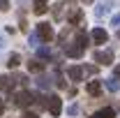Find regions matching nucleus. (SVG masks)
Wrapping results in <instances>:
<instances>
[{
	"label": "nucleus",
	"mask_w": 120,
	"mask_h": 118,
	"mask_svg": "<svg viewBox=\"0 0 120 118\" xmlns=\"http://www.w3.org/2000/svg\"><path fill=\"white\" fill-rule=\"evenodd\" d=\"M28 79L23 74H7V76H0V90L2 93H12L16 86H26Z\"/></svg>",
	"instance_id": "1"
},
{
	"label": "nucleus",
	"mask_w": 120,
	"mask_h": 118,
	"mask_svg": "<svg viewBox=\"0 0 120 118\" xmlns=\"http://www.w3.org/2000/svg\"><path fill=\"white\" fill-rule=\"evenodd\" d=\"M44 109H49V114L51 116H60V111H62V100H60L58 95H46L44 97Z\"/></svg>",
	"instance_id": "2"
},
{
	"label": "nucleus",
	"mask_w": 120,
	"mask_h": 118,
	"mask_svg": "<svg viewBox=\"0 0 120 118\" xmlns=\"http://www.w3.org/2000/svg\"><path fill=\"white\" fill-rule=\"evenodd\" d=\"M14 104L21 106V109H26V106H30V104H35V95H32L30 90H21V93L14 95Z\"/></svg>",
	"instance_id": "3"
},
{
	"label": "nucleus",
	"mask_w": 120,
	"mask_h": 118,
	"mask_svg": "<svg viewBox=\"0 0 120 118\" xmlns=\"http://www.w3.org/2000/svg\"><path fill=\"white\" fill-rule=\"evenodd\" d=\"M37 37H39L44 44H49V42L53 39V28H51L49 23H39V26H37Z\"/></svg>",
	"instance_id": "4"
},
{
	"label": "nucleus",
	"mask_w": 120,
	"mask_h": 118,
	"mask_svg": "<svg viewBox=\"0 0 120 118\" xmlns=\"http://www.w3.org/2000/svg\"><path fill=\"white\" fill-rule=\"evenodd\" d=\"M95 63L99 65H111L113 63V51L106 49V51H95Z\"/></svg>",
	"instance_id": "5"
},
{
	"label": "nucleus",
	"mask_w": 120,
	"mask_h": 118,
	"mask_svg": "<svg viewBox=\"0 0 120 118\" xmlns=\"http://www.w3.org/2000/svg\"><path fill=\"white\" fill-rule=\"evenodd\" d=\"M90 39H92L95 44H106V42H109V35H106L104 28H95L90 32Z\"/></svg>",
	"instance_id": "6"
},
{
	"label": "nucleus",
	"mask_w": 120,
	"mask_h": 118,
	"mask_svg": "<svg viewBox=\"0 0 120 118\" xmlns=\"http://www.w3.org/2000/svg\"><path fill=\"white\" fill-rule=\"evenodd\" d=\"M65 53H67L69 58H81V56L86 53V49H83L81 44H76V42H72L69 46H65Z\"/></svg>",
	"instance_id": "7"
},
{
	"label": "nucleus",
	"mask_w": 120,
	"mask_h": 118,
	"mask_svg": "<svg viewBox=\"0 0 120 118\" xmlns=\"http://www.w3.org/2000/svg\"><path fill=\"white\" fill-rule=\"evenodd\" d=\"M109 12H111V0H102V2L97 5V9H95V16L102 19V16H106Z\"/></svg>",
	"instance_id": "8"
},
{
	"label": "nucleus",
	"mask_w": 120,
	"mask_h": 118,
	"mask_svg": "<svg viewBox=\"0 0 120 118\" xmlns=\"http://www.w3.org/2000/svg\"><path fill=\"white\" fill-rule=\"evenodd\" d=\"M67 76H69L72 81H81V79H83V67H79V65L67 67Z\"/></svg>",
	"instance_id": "9"
},
{
	"label": "nucleus",
	"mask_w": 120,
	"mask_h": 118,
	"mask_svg": "<svg viewBox=\"0 0 120 118\" xmlns=\"http://www.w3.org/2000/svg\"><path fill=\"white\" fill-rule=\"evenodd\" d=\"M28 70H30V72H35V74H42V72H44V63H42V58L30 60V63H28Z\"/></svg>",
	"instance_id": "10"
},
{
	"label": "nucleus",
	"mask_w": 120,
	"mask_h": 118,
	"mask_svg": "<svg viewBox=\"0 0 120 118\" xmlns=\"http://www.w3.org/2000/svg\"><path fill=\"white\" fill-rule=\"evenodd\" d=\"M86 90H88V95H92V97H97V95L102 93V83H99V81H88V86H86Z\"/></svg>",
	"instance_id": "11"
},
{
	"label": "nucleus",
	"mask_w": 120,
	"mask_h": 118,
	"mask_svg": "<svg viewBox=\"0 0 120 118\" xmlns=\"http://www.w3.org/2000/svg\"><path fill=\"white\" fill-rule=\"evenodd\" d=\"M90 118H116V111H113L111 106H106V109H99V111H95Z\"/></svg>",
	"instance_id": "12"
},
{
	"label": "nucleus",
	"mask_w": 120,
	"mask_h": 118,
	"mask_svg": "<svg viewBox=\"0 0 120 118\" xmlns=\"http://www.w3.org/2000/svg\"><path fill=\"white\" fill-rule=\"evenodd\" d=\"M51 83H53L51 76H46V74H39V76H37V88L46 90V88H51Z\"/></svg>",
	"instance_id": "13"
},
{
	"label": "nucleus",
	"mask_w": 120,
	"mask_h": 118,
	"mask_svg": "<svg viewBox=\"0 0 120 118\" xmlns=\"http://www.w3.org/2000/svg\"><path fill=\"white\" fill-rule=\"evenodd\" d=\"M81 21H83V12H81V9H74V12L69 14V26H79Z\"/></svg>",
	"instance_id": "14"
},
{
	"label": "nucleus",
	"mask_w": 120,
	"mask_h": 118,
	"mask_svg": "<svg viewBox=\"0 0 120 118\" xmlns=\"http://www.w3.org/2000/svg\"><path fill=\"white\" fill-rule=\"evenodd\" d=\"M106 88L111 90V93H118V90H120V83H118V79H116V76L106 79Z\"/></svg>",
	"instance_id": "15"
},
{
	"label": "nucleus",
	"mask_w": 120,
	"mask_h": 118,
	"mask_svg": "<svg viewBox=\"0 0 120 118\" xmlns=\"http://www.w3.org/2000/svg\"><path fill=\"white\" fill-rule=\"evenodd\" d=\"M37 58H53L49 46H37Z\"/></svg>",
	"instance_id": "16"
},
{
	"label": "nucleus",
	"mask_w": 120,
	"mask_h": 118,
	"mask_svg": "<svg viewBox=\"0 0 120 118\" xmlns=\"http://www.w3.org/2000/svg\"><path fill=\"white\" fill-rule=\"evenodd\" d=\"M32 9H35V14H44L46 9H49L46 7V0H35V7Z\"/></svg>",
	"instance_id": "17"
},
{
	"label": "nucleus",
	"mask_w": 120,
	"mask_h": 118,
	"mask_svg": "<svg viewBox=\"0 0 120 118\" xmlns=\"http://www.w3.org/2000/svg\"><path fill=\"white\" fill-rule=\"evenodd\" d=\"M19 63H21V56H19V53H12L9 60H7V67H16Z\"/></svg>",
	"instance_id": "18"
},
{
	"label": "nucleus",
	"mask_w": 120,
	"mask_h": 118,
	"mask_svg": "<svg viewBox=\"0 0 120 118\" xmlns=\"http://www.w3.org/2000/svg\"><path fill=\"white\" fill-rule=\"evenodd\" d=\"M62 7H65V5H53V16H56V19H60V16H62Z\"/></svg>",
	"instance_id": "19"
},
{
	"label": "nucleus",
	"mask_w": 120,
	"mask_h": 118,
	"mask_svg": "<svg viewBox=\"0 0 120 118\" xmlns=\"http://www.w3.org/2000/svg\"><path fill=\"white\" fill-rule=\"evenodd\" d=\"M28 42H30V46H39V44H37V42H39L37 32H32V35H30V39H28Z\"/></svg>",
	"instance_id": "20"
},
{
	"label": "nucleus",
	"mask_w": 120,
	"mask_h": 118,
	"mask_svg": "<svg viewBox=\"0 0 120 118\" xmlns=\"http://www.w3.org/2000/svg\"><path fill=\"white\" fill-rule=\"evenodd\" d=\"M95 72H97L95 65H86V67H83V74H95Z\"/></svg>",
	"instance_id": "21"
},
{
	"label": "nucleus",
	"mask_w": 120,
	"mask_h": 118,
	"mask_svg": "<svg viewBox=\"0 0 120 118\" xmlns=\"http://www.w3.org/2000/svg\"><path fill=\"white\" fill-rule=\"evenodd\" d=\"M67 114H69V116H76V114H79V104H72V106L67 109Z\"/></svg>",
	"instance_id": "22"
},
{
	"label": "nucleus",
	"mask_w": 120,
	"mask_h": 118,
	"mask_svg": "<svg viewBox=\"0 0 120 118\" xmlns=\"http://www.w3.org/2000/svg\"><path fill=\"white\" fill-rule=\"evenodd\" d=\"M0 9L7 12V9H9V0H0Z\"/></svg>",
	"instance_id": "23"
},
{
	"label": "nucleus",
	"mask_w": 120,
	"mask_h": 118,
	"mask_svg": "<svg viewBox=\"0 0 120 118\" xmlns=\"http://www.w3.org/2000/svg\"><path fill=\"white\" fill-rule=\"evenodd\" d=\"M111 26H118V28H120V14H116L113 19H111Z\"/></svg>",
	"instance_id": "24"
},
{
	"label": "nucleus",
	"mask_w": 120,
	"mask_h": 118,
	"mask_svg": "<svg viewBox=\"0 0 120 118\" xmlns=\"http://www.w3.org/2000/svg\"><path fill=\"white\" fill-rule=\"evenodd\" d=\"M23 118H39V116H37V114H30V111H28V114H23Z\"/></svg>",
	"instance_id": "25"
},
{
	"label": "nucleus",
	"mask_w": 120,
	"mask_h": 118,
	"mask_svg": "<svg viewBox=\"0 0 120 118\" xmlns=\"http://www.w3.org/2000/svg\"><path fill=\"white\" fill-rule=\"evenodd\" d=\"M113 72H116V79H120V65H116V70H113Z\"/></svg>",
	"instance_id": "26"
},
{
	"label": "nucleus",
	"mask_w": 120,
	"mask_h": 118,
	"mask_svg": "<svg viewBox=\"0 0 120 118\" xmlns=\"http://www.w3.org/2000/svg\"><path fill=\"white\" fill-rule=\"evenodd\" d=\"M2 111H5V102H2V97H0V116H2Z\"/></svg>",
	"instance_id": "27"
},
{
	"label": "nucleus",
	"mask_w": 120,
	"mask_h": 118,
	"mask_svg": "<svg viewBox=\"0 0 120 118\" xmlns=\"http://www.w3.org/2000/svg\"><path fill=\"white\" fill-rule=\"evenodd\" d=\"M2 46H5V39H2V35H0V49H2Z\"/></svg>",
	"instance_id": "28"
},
{
	"label": "nucleus",
	"mask_w": 120,
	"mask_h": 118,
	"mask_svg": "<svg viewBox=\"0 0 120 118\" xmlns=\"http://www.w3.org/2000/svg\"><path fill=\"white\" fill-rule=\"evenodd\" d=\"M83 2H86V5H90V2H92V0H83Z\"/></svg>",
	"instance_id": "29"
},
{
	"label": "nucleus",
	"mask_w": 120,
	"mask_h": 118,
	"mask_svg": "<svg viewBox=\"0 0 120 118\" xmlns=\"http://www.w3.org/2000/svg\"><path fill=\"white\" fill-rule=\"evenodd\" d=\"M118 39H120V30H118Z\"/></svg>",
	"instance_id": "30"
}]
</instances>
